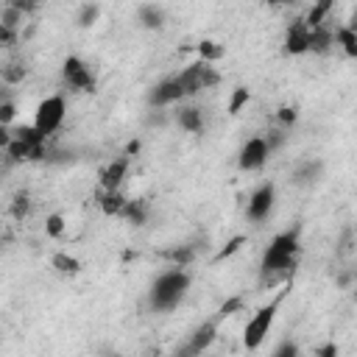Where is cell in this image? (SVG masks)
I'll use <instances>...</instances> for the list:
<instances>
[{
    "label": "cell",
    "mask_w": 357,
    "mask_h": 357,
    "mask_svg": "<svg viewBox=\"0 0 357 357\" xmlns=\"http://www.w3.org/2000/svg\"><path fill=\"white\" fill-rule=\"evenodd\" d=\"M335 45H340L346 56L357 59V33H354L349 25H340V28L335 31Z\"/></svg>",
    "instance_id": "obj_16"
},
{
    "label": "cell",
    "mask_w": 357,
    "mask_h": 357,
    "mask_svg": "<svg viewBox=\"0 0 357 357\" xmlns=\"http://www.w3.org/2000/svg\"><path fill=\"white\" fill-rule=\"evenodd\" d=\"M126 204H128V198H123L120 192H103V198H100V209L106 215H117V218L123 215Z\"/></svg>",
    "instance_id": "obj_17"
},
{
    "label": "cell",
    "mask_w": 357,
    "mask_h": 357,
    "mask_svg": "<svg viewBox=\"0 0 357 357\" xmlns=\"http://www.w3.org/2000/svg\"><path fill=\"white\" fill-rule=\"evenodd\" d=\"M190 273L181 268V265H173L167 271H162L153 282H151V290H148V304L156 310V312H170L176 310L187 290H190Z\"/></svg>",
    "instance_id": "obj_2"
},
{
    "label": "cell",
    "mask_w": 357,
    "mask_h": 357,
    "mask_svg": "<svg viewBox=\"0 0 357 357\" xmlns=\"http://www.w3.org/2000/svg\"><path fill=\"white\" fill-rule=\"evenodd\" d=\"M298 251H301L298 229L273 234V240L268 243V248L262 251V259H259V284H273L276 279L287 276L296 268Z\"/></svg>",
    "instance_id": "obj_1"
},
{
    "label": "cell",
    "mask_w": 357,
    "mask_h": 357,
    "mask_svg": "<svg viewBox=\"0 0 357 357\" xmlns=\"http://www.w3.org/2000/svg\"><path fill=\"white\" fill-rule=\"evenodd\" d=\"M315 357H340V351H337L335 343H324V346L315 351Z\"/></svg>",
    "instance_id": "obj_26"
},
{
    "label": "cell",
    "mask_w": 357,
    "mask_h": 357,
    "mask_svg": "<svg viewBox=\"0 0 357 357\" xmlns=\"http://www.w3.org/2000/svg\"><path fill=\"white\" fill-rule=\"evenodd\" d=\"M137 20H139L142 28H148V31H159V28L165 25V11H162L159 6H153V3H145V6L137 8Z\"/></svg>",
    "instance_id": "obj_15"
},
{
    "label": "cell",
    "mask_w": 357,
    "mask_h": 357,
    "mask_svg": "<svg viewBox=\"0 0 357 357\" xmlns=\"http://www.w3.org/2000/svg\"><path fill=\"white\" fill-rule=\"evenodd\" d=\"M271 156V145L265 137H251L243 142L240 153H237V167L245 170V173H254V170H262L265 162Z\"/></svg>",
    "instance_id": "obj_8"
},
{
    "label": "cell",
    "mask_w": 357,
    "mask_h": 357,
    "mask_svg": "<svg viewBox=\"0 0 357 357\" xmlns=\"http://www.w3.org/2000/svg\"><path fill=\"white\" fill-rule=\"evenodd\" d=\"M106 357H120V354H106Z\"/></svg>",
    "instance_id": "obj_29"
},
{
    "label": "cell",
    "mask_w": 357,
    "mask_h": 357,
    "mask_svg": "<svg viewBox=\"0 0 357 357\" xmlns=\"http://www.w3.org/2000/svg\"><path fill=\"white\" fill-rule=\"evenodd\" d=\"M198 53H201V61H209V64H212V61H218V59L223 56V45L206 39V42L198 45Z\"/></svg>",
    "instance_id": "obj_21"
},
{
    "label": "cell",
    "mask_w": 357,
    "mask_h": 357,
    "mask_svg": "<svg viewBox=\"0 0 357 357\" xmlns=\"http://www.w3.org/2000/svg\"><path fill=\"white\" fill-rule=\"evenodd\" d=\"M273 204H276V184H273V181H262V184L248 195L245 215H248L254 223H262V220L271 218Z\"/></svg>",
    "instance_id": "obj_7"
},
{
    "label": "cell",
    "mask_w": 357,
    "mask_h": 357,
    "mask_svg": "<svg viewBox=\"0 0 357 357\" xmlns=\"http://www.w3.org/2000/svg\"><path fill=\"white\" fill-rule=\"evenodd\" d=\"M64 114H67V100L61 95H47L45 100H39L36 106V114H33V128L47 139L50 134H56L64 123Z\"/></svg>",
    "instance_id": "obj_4"
},
{
    "label": "cell",
    "mask_w": 357,
    "mask_h": 357,
    "mask_svg": "<svg viewBox=\"0 0 357 357\" xmlns=\"http://www.w3.org/2000/svg\"><path fill=\"white\" fill-rule=\"evenodd\" d=\"M45 231H47V237H61L64 234V218L61 215H47Z\"/></svg>",
    "instance_id": "obj_24"
},
{
    "label": "cell",
    "mask_w": 357,
    "mask_h": 357,
    "mask_svg": "<svg viewBox=\"0 0 357 357\" xmlns=\"http://www.w3.org/2000/svg\"><path fill=\"white\" fill-rule=\"evenodd\" d=\"M324 176V162L321 159H301L296 167H293V181L298 187H312L318 184Z\"/></svg>",
    "instance_id": "obj_12"
},
{
    "label": "cell",
    "mask_w": 357,
    "mask_h": 357,
    "mask_svg": "<svg viewBox=\"0 0 357 357\" xmlns=\"http://www.w3.org/2000/svg\"><path fill=\"white\" fill-rule=\"evenodd\" d=\"M187 95H184V89H181V84H178V78L173 75V78H165V81H159V84H153L151 89H148V95H145V100H148V106L151 109H165V106H173V103H178V100H184Z\"/></svg>",
    "instance_id": "obj_9"
},
{
    "label": "cell",
    "mask_w": 357,
    "mask_h": 357,
    "mask_svg": "<svg viewBox=\"0 0 357 357\" xmlns=\"http://www.w3.org/2000/svg\"><path fill=\"white\" fill-rule=\"evenodd\" d=\"M176 123L187 131V134H201L204 131V114L198 106H181L176 112Z\"/></svg>",
    "instance_id": "obj_14"
},
{
    "label": "cell",
    "mask_w": 357,
    "mask_h": 357,
    "mask_svg": "<svg viewBox=\"0 0 357 357\" xmlns=\"http://www.w3.org/2000/svg\"><path fill=\"white\" fill-rule=\"evenodd\" d=\"M98 14H100V6H98V3H84V6L75 11V22H78L81 28H89V25H95Z\"/></svg>",
    "instance_id": "obj_19"
},
{
    "label": "cell",
    "mask_w": 357,
    "mask_h": 357,
    "mask_svg": "<svg viewBox=\"0 0 357 357\" xmlns=\"http://www.w3.org/2000/svg\"><path fill=\"white\" fill-rule=\"evenodd\" d=\"M126 173H128V156L114 159L112 165H106L103 173H100V187H103V192H120V184H123Z\"/></svg>",
    "instance_id": "obj_13"
},
{
    "label": "cell",
    "mask_w": 357,
    "mask_h": 357,
    "mask_svg": "<svg viewBox=\"0 0 357 357\" xmlns=\"http://www.w3.org/2000/svg\"><path fill=\"white\" fill-rule=\"evenodd\" d=\"M176 78H178V84H181V89H184V95L190 98V95H198V92L209 89V86H215V84L220 81V73H218L209 61H195V64L184 67Z\"/></svg>",
    "instance_id": "obj_5"
},
{
    "label": "cell",
    "mask_w": 357,
    "mask_h": 357,
    "mask_svg": "<svg viewBox=\"0 0 357 357\" xmlns=\"http://www.w3.org/2000/svg\"><path fill=\"white\" fill-rule=\"evenodd\" d=\"M14 114H17V106H14L11 100H6V103L0 106V120H3V126H8V123L14 120Z\"/></svg>",
    "instance_id": "obj_25"
},
{
    "label": "cell",
    "mask_w": 357,
    "mask_h": 357,
    "mask_svg": "<svg viewBox=\"0 0 357 357\" xmlns=\"http://www.w3.org/2000/svg\"><path fill=\"white\" fill-rule=\"evenodd\" d=\"M61 78L75 92H95V73L81 56H67L61 61Z\"/></svg>",
    "instance_id": "obj_6"
},
{
    "label": "cell",
    "mask_w": 357,
    "mask_h": 357,
    "mask_svg": "<svg viewBox=\"0 0 357 357\" xmlns=\"http://www.w3.org/2000/svg\"><path fill=\"white\" fill-rule=\"evenodd\" d=\"M310 36H312V28L307 25V20H293L284 31V53L287 56L310 53Z\"/></svg>",
    "instance_id": "obj_10"
},
{
    "label": "cell",
    "mask_w": 357,
    "mask_h": 357,
    "mask_svg": "<svg viewBox=\"0 0 357 357\" xmlns=\"http://www.w3.org/2000/svg\"><path fill=\"white\" fill-rule=\"evenodd\" d=\"M296 117H298V114H296L293 106H282V109H279V120H282V123H296Z\"/></svg>",
    "instance_id": "obj_27"
},
{
    "label": "cell",
    "mask_w": 357,
    "mask_h": 357,
    "mask_svg": "<svg viewBox=\"0 0 357 357\" xmlns=\"http://www.w3.org/2000/svg\"><path fill=\"white\" fill-rule=\"evenodd\" d=\"M245 103H248V89H245V86H237V89L231 92V100H229V114H237Z\"/></svg>",
    "instance_id": "obj_23"
},
{
    "label": "cell",
    "mask_w": 357,
    "mask_h": 357,
    "mask_svg": "<svg viewBox=\"0 0 357 357\" xmlns=\"http://www.w3.org/2000/svg\"><path fill=\"white\" fill-rule=\"evenodd\" d=\"M53 268H56L59 273H78V271H81V262H78L75 257H70L67 251H59V254L53 257Z\"/></svg>",
    "instance_id": "obj_20"
},
{
    "label": "cell",
    "mask_w": 357,
    "mask_h": 357,
    "mask_svg": "<svg viewBox=\"0 0 357 357\" xmlns=\"http://www.w3.org/2000/svg\"><path fill=\"white\" fill-rule=\"evenodd\" d=\"M28 209H31L28 198H25V195H20V198H17V204H14V215H28Z\"/></svg>",
    "instance_id": "obj_28"
},
{
    "label": "cell",
    "mask_w": 357,
    "mask_h": 357,
    "mask_svg": "<svg viewBox=\"0 0 357 357\" xmlns=\"http://www.w3.org/2000/svg\"><path fill=\"white\" fill-rule=\"evenodd\" d=\"M271 357H301V351H298V343H296V340L284 337V340L273 349V354H271Z\"/></svg>",
    "instance_id": "obj_22"
},
{
    "label": "cell",
    "mask_w": 357,
    "mask_h": 357,
    "mask_svg": "<svg viewBox=\"0 0 357 357\" xmlns=\"http://www.w3.org/2000/svg\"><path fill=\"white\" fill-rule=\"evenodd\" d=\"M120 218H126V220H128V223H134V226H142V223H145V218H148V206H145L142 201H128Z\"/></svg>",
    "instance_id": "obj_18"
},
{
    "label": "cell",
    "mask_w": 357,
    "mask_h": 357,
    "mask_svg": "<svg viewBox=\"0 0 357 357\" xmlns=\"http://www.w3.org/2000/svg\"><path fill=\"white\" fill-rule=\"evenodd\" d=\"M215 332H218V324H215V321L201 324V326L192 332V337L187 340V346L181 349V357H201V354H204V351L212 346Z\"/></svg>",
    "instance_id": "obj_11"
},
{
    "label": "cell",
    "mask_w": 357,
    "mask_h": 357,
    "mask_svg": "<svg viewBox=\"0 0 357 357\" xmlns=\"http://www.w3.org/2000/svg\"><path fill=\"white\" fill-rule=\"evenodd\" d=\"M279 301H282V296L271 298L268 304H262V307L245 321V326H243V346H245L248 351H257V349L265 343V337L271 335L273 321H276V312H279Z\"/></svg>",
    "instance_id": "obj_3"
}]
</instances>
